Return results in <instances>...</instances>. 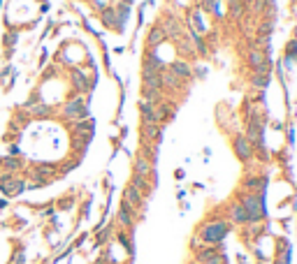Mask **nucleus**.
I'll return each instance as SVG.
<instances>
[{"instance_id":"1","label":"nucleus","mask_w":297,"mask_h":264,"mask_svg":"<svg viewBox=\"0 0 297 264\" xmlns=\"http://www.w3.org/2000/svg\"><path fill=\"white\" fill-rule=\"evenodd\" d=\"M228 230H230V225L225 220L207 222L200 232H198V239L193 241V246H195V248H198L200 243L202 246H218V243H223V239L228 236Z\"/></svg>"},{"instance_id":"2","label":"nucleus","mask_w":297,"mask_h":264,"mask_svg":"<svg viewBox=\"0 0 297 264\" xmlns=\"http://www.w3.org/2000/svg\"><path fill=\"white\" fill-rule=\"evenodd\" d=\"M242 206H244L246 213H248V222H258L263 216H265V206H263V197H260V192H251V195H246L244 200H242Z\"/></svg>"},{"instance_id":"3","label":"nucleus","mask_w":297,"mask_h":264,"mask_svg":"<svg viewBox=\"0 0 297 264\" xmlns=\"http://www.w3.org/2000/svg\"><path fill=\"white\" fill-rule=\"evenodd\" d=\"M63 114L65 118H72V121H82V118H86V102L82 100V97H77V100H72V102H67V105L63 107Z\"/></svg>"},{"instance_id":"4","label":"nucleus","mask_w":297,"mask_h":264,"mask_svg":"<svg viewBox=\"0 0 297 264\" xmlns=\"http://www.w3.org/2000/svg\"><path fill=\"white\" fill-rule=\"evenodd\" d=\"M23 188H26V183L21 179H14V176L0 179V190H2V195H7V197H16L19 192H23Z\"/></svg>"},{"instance_id":"5","label":"nucleus","mask_w":297,"mask_h":264,"mask_svg":"<svg viewBox=\"0 0 297 264\" xmlns=\"http://www.w3.org/2000/svg\"><path fill=\"white\" fill-rule=\"evenodd\" d=\"M142 200H144V195H142L137 188L128 186L126 192H123V204H126V206H130L132 211H137L139 206H142Z\"/></svg>"},{"instance_id":"6","label":"nucleus","mask_w":297,"mask_h":264,"mask_svg":"<svg viewBox=\"0 0 297 264\" xmlns=\"http://www.w3.org/2000/svg\"><path fill=\"white\" fill-rule=\"evenodd\" d=\"M228 216H230V220L237 222V225H246V222H248V213H246V209L242 206V202L232 204L230 211H228Z\"/></svg>"},{"instance_id":"7","label":"nucleus","mask_w":297,"mask_h":264,"mask_svg":"<svg viewBox=\"0 0 297 264\" xmlns=\"http://www.w3.org/2000/svg\"><path fill=\"white\" fill-rule=\"evenodd\" d=\"M139 109H142V118H144V123H160L158 111H156V105H151V102H147V100H142Z\"/></svg>"},{"instance_id":"8","label":"nucleus","mask_w":297,"mask_h":264,"mask_svg":"<svg viewBox=\"0 0 297 264\" xmlns=\"http://www.w3.org/2000/svg\"><path fill=\"white\" fill-rule=\"evenodd\" d=\"M170 72L177 74L181 81H186V79H191L193 70H191V65H188V63H183V61H174V63L170 65Z\"/></svg>"},{"instance_id":"9","label":"nucleus","mask_w":297,"mask_h":264,"mask_svg":"<svg viewBox=\"0 0 297 264\" xmlns=\"http://www.w3.org/2000/svg\"><path fill=\"white\" fill-rule=\"evenodd\" d=\"M234 151H237V155L242 160H248L251 158V144H248V139H244V137H239L237 141H234Z\"/></svg>"},{"instance_id":"10","label":"nucleus","mask_w":297,"mask_h":264,"mask_svg":"<svg viewBox=\"0 0 297 264\" xmlns=\"http://www.w3.org/2000/svg\"><path fill=\"white\" fill-rule=\"evenodd\" d=\"M248 61H251V65L258 70V67L267 65V53L263 51V49H251V53H248Z\"/></svg>"},{"instance_id":"11","label":"nucleus","mask_w":297,"mask_h":264,"mask_svg":"<svg viewBox=\"0 0 297 264\" xmlns=\"http://www.w3.org/2000/svg\"><path fill=\"white\" fill-rule=\"evenodd\" d=\"M148 171H151V162H148L147 155L142 153V155L135 160V174H137V176H147L148 179Z\"/></svg>"},{"instance_id":"12","label":"nucleus","mask_w":297,"mask_h":264,"mask_svg":"<svg viewBox=\"0 0 297 264\" xmlns=\"http://www.w3.org/2000/svg\"><path fill=\"white\" fill-rule=\"evenodd\" d=\"M132 216H135V211L130 206H126V204H121V209H118V222L123 227H132Z\"/></svg>"},{"instance_id":"13","label":"nucleus","mask_w":297,"mask_h":264,"mask_svg":"<svg viewBox=\"0 0 297 264\" xmlns=\"http://www.w3.org/2000/svg\"><path fill=\"white\" fill-rule=\"evenodd\" d=\"M160 79H163V84H167L170 88H181V86H183V81H181L177 74H172L170 70H163V72H160Z\"/></svg>"},{"instance_id":"14","label":"nucleus","mask_w":297,"mask_h":264,"mask_svg":"<svg viewBox=\"0 0 297 264\" xmlns=\"http://www.w3.org/2000/svg\"><path fill=\"white\" fill-rule=\"evenodd\" d=\"M144 137H147V139H153V141H158V139H160V127H158V123H144Z\"/></svg>"},{"instance_id":"15","label":"nucleus","mask_w":297,"mask_h":264,"mask_svg":"<svg viewBox=\"0 0 297 264\" xmlns=\"http://www.w3.org/2000/svg\"><path fill=\"white\" fill-rule=\"evenodd\" d=\"M130 186H132V188H137L142 195H147V192H148V179H147V176H137V174H135Z\"/></svg>"},{"instance_id":"16","label":"nucleus","mask_w":297,"mask_h":264,"mask_svg":"<svg viewBox=\"0 0 297 264\" xmlns=\"http://www.w3.org/2000/svg\"><path fill=\"white\" fill-rule=\"evenodd\" d=\"M72 81H74V88H77V91H86V88H88V79H86L84 72H72Z\"/></svg>"},{"instance_id":"17","label":"nucleus","mask_w":297,"mask_h":264,"mask_svg":"<svg viewBox=\"0 0 297 264\" xmlns=\"http://www.w3.org/2000/svg\"><path fill=\"white\" fill-rule=\"evenodd\" d=\"M163 40H165V31L163 28H153L151 35H148V47H158Z\"/></svg>"},{"instance_id":"18","label":"nucleus","mask_w":297,"mask_h":264,"mask_svg":"<svg viewBox=\"0 0 297 264\" xmlns=\"http://www.w3.org/2000/svg\"><path fill=\"white\" fill-rule=\"evenodd\" d=\"M2 165H5V169H10V171H16V169L21 167V162H19V158H16V155L5 158V160H2Z\"/></svg>"},{"instance_id":"19","label":"nucleus","mask_w":297,"mask_h":264,"mask_svg":"<svg viewBox=\"0 0 297 264\" xmlns=\"http://www.w3.org/2000/svg\"><path fill=\"white\" fill-rule=\"evenodd\" d=\"M195 264H225V255L223 253H216L212 260H204V262H195Z\"/></svg>"},{"instance_id":"20","label":"nucleus","mask_w":297,"mask_h":264,"mask_svg":"<svg viewBox=\"0 0 297 264\" xmlns=\"http://www.w3.org/2000/svg\"><path fill=\"white\" fill-rule=\"evenodd\" d=\"M28 109H31V114H35V116H47V107L44 105H37V102H35V105L28 107Z\"/></svg>"},{"instance_id":"21","label":"nucleus","mask_w":297,"mask_h":264,"mask_svg":"<svg viewBox=\"0 0 297 264\" xmlns=\"http://www.w3.org/2000/svg\"><path fill=\"white\" fill-rule=\"evenodd\" d=\"M251 190H260V186H263V179H248V183H246Z\"/></svg>"}]
</instances>
